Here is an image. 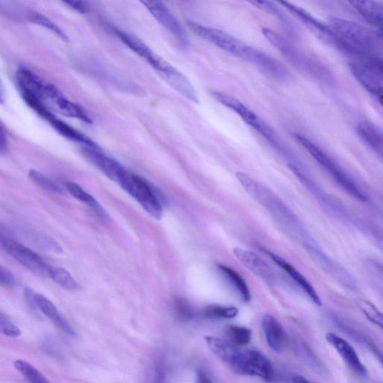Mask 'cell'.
I'll return each instance as SVG.
<instances>
[{
    "instance_id": "cell-1",
    "label": "cell",
    "mask_w": 383,
    "mask_h": 383,
    "mask_svg": "<svg viewBox=\"0 0 383 383\" xmlns=\"http://www.w3.org/2000/svg\"><path fill=\"white\" fill-rule=\"evenodd\" d=\"M188 26L202 39L215 44L231 55L253 64L266 75L273 77L279 73L282 67L280 61L259 50L248 46L233 35L192 21L188 22Z\"/></svg>"
},
{
    "instance_id": "cell-2",
    "label": "cell",
    "mask_w": 383,
    "mask_h": 383,
    "mask_svg": "<svg viewBox=\"0 0 383 383\" xmlns=\"http://www.w3.org/2000/svg\"><path fill=\"white\" fill-rule=\"evenodd\" d=\"M331 23L337 37L362 55L381 57L382 39L377 33L340 17H331Z\"/></svg>"
},
{
    "instance_id": "cell-3",
    "label": "cell",
    "mask_w": 383,
    "mask_h": 383,
    "mask_svg": "<svg viewBox=\"0 0 383 383\" xmlns=\"http://www.w3.org/2000/svg\"><path fill=\"white\" fill-rule=\"evenodd\" d=\"M295 137L299 144L306 149L310 155L333 177L337 184L342 187L343 190L348 193L355 199L363 202H368L369 198L366 193H364L352 178L324 150L314 144L313 141L304 136L298 135V133L295 135Z\"/></svg>"
},
{
    "instance_id": "cell-4",
    "label": "cell",
    "mask_w": 383,
    "mask_h": 383,
    "mask_svg": "<svg viewBox=\"0 0 383 383\" xmlns=\"http://www.w3.org/2000/svg\"><path fill=\"white\" fill-rule=\"evenodd\" d=\"M262 33L291 64L316 78L331 79L329 71L320 61L307 56L278 32L264 28Z\"/></svg>"
},
{
    "instance_id": "cell-5",
    "label": "cell",
    "mask_w": 383,
    "mask_h": 383,
    "mask_svg": "<svg viewBox=\"0 0 383 383\" xmlns=\"http://www.w3.org/2000/svg\"><path fill=\"white\" fill-rule=\"evenodd\" d=\"M118 183L121 188L135 199L151 217L161 218L163 206L158 195L144 178L127 170L120 177Z\"/></svg>"
},
{
    "instance_id": "cell-6",
    "label": "cell",
    "mask_w": 383,
    "mask_h": 383,
    "mask_svg": "<svg viewBox=\"0 0 383 383\" xmlns=\"http://www.w3.org/2000/svg\"><path fill=\"white\" fill-rule=\"evenodd\" d=\"M351 73L364 89L382 101L383 70L381 57L362 56L349 62Z\"/></svg>"
},
{
    "instance_id": "cell-7",
    "label": "cell",
    "mask_w": 383,
    "mask_h": 383,
    "mask_svg": "<svg viewBox=\"0 0 383 383\" xmlns=\"http://www.w3.org/2000/svg\"><path fill=\"white\" fill-rule=\"evenodd\" d=\"M228 366L240 375L259 377L266 381L274 378V369L271 361L254 348H239Z\"/></svg>"
},
{
    "instance_id": "cell-8",
    "label": "cell",
    "mask_w": 383,
    "mask_h": 383,
    "mask_svg": "<svg viewBox=\"0 0 383 383\" xmlns=\"http://www.w3.org/2000/svg\"><path fill=\"white\" fill-rule=\"evenodd\" d=\"M211 95L213 99L217 100L219 104L237 113L248 126L259 133L265 139L271 142L272 145L276 148H282L280 140L273 128L258 117L256 113L247 108L245 104L236 99L235 97L220 92L213 91L211 92Z\"/></svg>"
},
{
    "instance_id": "cell-9",
    "label": "cell",
    "mask_w": 383,
    "mask_h": 383,
    "mask_svg": "<svg viewBox=\"0 0 383 383\" xmlns=\"http://www.w3.org/2000/svg\"><path fill=\"white\" fill-rule=\"evenodd\" d=\"M284 8L295 15L307 28L313 31L317 37L337 50L346 52L347 44L342 39L337 37L332 28L320 21L313 15L300 7L293 5L289 2H280Z\"/></svg>"
},
{
    "instance_id": "cell-10",
    "label": "cell",
    "mask_w": 383,
    "mask_h": 383,
    "mask_svg": "<svg viewBox=\"0 0 383 383\" xmlns=\"http://www.w3.org/2000/svg\"><path fill=\"white\" fill-rule=\"evenodd\" d=\"M148 12L155 20L163 26L184 48L190 46L188 34L184 28L181 23L177 19L168 8L159 1H142Z\"/></svg>"
},
{
    "instance_id": "cell-11",
    "label": "cell",
    "mask_w": 383,
    "mask_h": 383,
    "mask_svg": "<svg viewBox=\"0 0 383 383\" xmlns=\"http://www.w3.org/2000/svg\"><path fill=\"white\" fill-rule=\"evenodd\" d=\"M0 244L2 245L7 253L26 268L39 275H47L50 265L28 247L6 236L0 239Z\"/></svg>"
},
{
    "instance_id": "cell-12",
    "label": "cell",
    "mask_w": 383,
    "mask_h": 383,
    "mask_svg": "<svg viewBox=\"0 0 383 383\" xmlns=\"http://www.w3.org/2000/svg\"><path fill=\"white\" fill-rule=\"evenodd\" d=\"M25 296L31 306L39 309L41 313L48 317L61 331L70 336H75V329L67 322L66 318L61 315L60 311L52 302L46 296L41 293H35L30 288L25 290Z\"/></svg>"
},
{
    "instance_id": "cell-13",
    "label": "cell",
    "mask_w": 383,
    "mask_h": 383,
    "mask_svg": "<svg viewBox=\"0 0 383 383\" xmlns=\"http://www.w3.org/2000/svg\"><path fill=\"white\" fill-rule=\"evenodd\" d=\"M83 154L89 162L115 182H118L121 175L126 171L117 160L106 155L99 146H84Z\"/></svg>"
},
{
    "instance_id": "cell-14",
    "label": "cell",
    "mask_w": 383,
    "mask_h": 383,
    "mask_svg": "<svg viewBox=\"0 0 383 383\" xmlns=\"http://www.w3.org/2000/svg\"><path fill=\"white\" fill-rule=\"evenodd\" d=\"M233 253L239 262L257 277L268 284L275 282L276 276L274 271L262 257L254 252L242 248H235Z\"/></svg>"
},
{
    "instance_id": "cell-15",
    "label": "cell",
    "mask_w": 383,
    "mask_h": 383,
    "mask_svg": "<svg viewBox=\"0 0 383 383\" xmlns=\"http://www.w3.org/2000/svg\"><path fill=\"white\" fill-rule=\"evenodd\" d=\"M326 340L329 344L340 354L347 366L358 375L366 377L368 371L361 362L357 353L349 342L336 334L329 333L326 335Z\"/></svg>"
},
{
    "instance_id": "cell-16",
    "label": "cell",
    "mask_w": 383,
    "mask_h": 383,
    "mask_svg": "<svg viewBox=\"0 0 383 383\" xmlns=\"http://www.w3.org/2000/svg\"><path fill=\"white\" fill-rule=\"evenodd\" d=\"M157 74L169 86H172L175 91L186 97V99L193 103H198L199 99L197 92H195L190 80L181 71L168 63Z\"/></svg>"
},
{
    "instance_id": "cell-17",
    "label": "cell",
    "mask_w": 383,
    "mask_h": 383,
    "mask_svg": "<svg viewBox=\"0 0 383 383\" xmlns=\"http://www.w3.org/2000/svg\"><path fill=\"white\" fill-rule=\"evenodd\" d=\"M263 252L268 255L275 264H277L290 275V277L299 285L301 289L306 293L307 296L313 301L315 304L318 306L322 305V300H320L318 293L313 285H311L305 276L299 272L295 266H293L280 256L270 251H267V249H263Z\"/></svg>"
},
{
    "instance_id": "cell-18",
    "label": "cell",
    "mask_w": 383,
    "mask_h": 383,
    "mask_svg": "<svg viewBox=\"0 0 383 383\" xmlns=\"http://www.w3.org/2000/svg\"><path fill=\"white\" fill-rule=\"evenodd\" d=\"M16 79L21 92H29L46 101V91L48 83L43 81L37 74L26 67H21L17 71Z\"/></svg>"
},
{
    "instance_id": "cell-19",
    "label": "cell",
    "mask_w": 383,
    "mask_h": 383,
    "mask_svg": "<svg viewBox=\"0 0 383 383\" xmlns=\"http://www.w3.org/2000/svg\"><path fill=\"white\" fill-rule=\"evenodd\" d=\"M262 326L267 344L277 353L282 352L286 344V333L277 319L270 315L263 318Z\"/></svg>"
},
{
    "instance_id": "cell-20",
    "label": "cell",
    "mask_w": 383,
    "mask_h": 383,
    "mask_svg": "<svg viewBox=\"0 0 383 383\" xmlns=\"http://www.w3.org/2000/svg\"><path fill=\"white\" fill-rule=\"evenodd\" d=\"M351 6L363 19L375 28L382 30L383 5L380 1H351Z\"/></svg>"
},
{
    "instance_id": "cell-21",
    "label": "cell",
    "mask_w": 383,
    "mask_h": 383,
    "mask_svg": "<svg viewBox=\"0 0 383 383\" xmlns=\"http://www.w3.org/2000/svg\"><path fill=\"white\" fill-rule=\"evenodd\" d=\"M118 37L131 50L135 52L141 58L145 59L148 63L153 66L159 56L151 50L145 42L130 33L118 31Z\"/></svg>"
},
{
    "instance_id": "cell-22",
    "label": "cell",
    "mask_w": 383,
    "mask_h": 383,
    "mask_svg": "<svg viewBox=\"0 0 383 383\" xmlns=\"http://www.w3.org/2000/svg\"><path fill=\"white\" fill-rule=\"evenodd\" d=\"M358 135L365 145L380 155L382 153V136L379 129L369 122H362L356 128Z\"/></svg>"
},
{
    "instance_id": "cell-23",
    "label": "cell",
    "mask_w": 383,
    "mask_h": 383,
    "mask_svg": "<svg viewBox=\"0 0 383 383\" xmlns=\"http://www.w3.org/2000/svg\"><path fill=\"white\" fill-rule=\"evenodd\" d=\"M49 123L51 124L52 127L55 128L61 136L75 142L79 144H81L84 146L88 147H97L95 142L89 139L88 137L83 135L82 132L77 130L74 128L71 127L67 123L57 119L56 117L52 119Z\"/></svg>"
},
{
    "instance_id": "cell-24",
    "label": "cell",
    "mask_w": 383,
    "mask_h": 383,
    "mask_svg": "<svg viewBox=\"0 0 383 383\" xmlns=\"http://www.w3.org/2000/svg\"><path fill=\"white\" fill-rule=\"evenodd\" d=\"M218 268L244 302H248L251 300V291H249L247 283L242 275L228 266L219 264Z\"/></svg>"
},
{
    "instance_id": "cell-25",
    "label": "cell",
    "mask_w": 383,
    "mask_h": 383,
    "mask_svg": "<svg viewBox=\"0 0 383 383\" xmlns=\"http://www.w3.org/2000/svg\"><path fill=\"white\" fill-rule=\"evenodd\" d=\"M57 109L68 117L75 118L86 123L91 124L92 120L88 113L79 105L66 99L61 95L52 102Z\"/></svg>"
},
{
    "instance_id": "cell-26",
    "label": "cell",
    "mask_w": 383,
    "mask_h": 383,
    "mask_svg": "<svg viewBox=\"0 0 383 383\" xmlns=\"http://www.w3.org/2000/svg\"><path fill=\"white\" fill-rule=\"evenodd\" d=\"M24 17L26 21L41 26V28H43L44 29L52 32L53 34L57 35V37L62 41L68 42L69 39L67 34L62 30L58 25L50 20L46 15H43L38 12L28 10L24 12Z\"/></svg>"
},
{
    "instance_id": "cell-27",
    "label": "cell",
    "mask_w": 383,
    "mask_h": 383,
    "mask_svg": "<svg viewBox=\"0 0 383 383\" xmlns=\"http://www.w3.org/2000/svg\"><path fill=\"white\" fill-rule=\"evenodd\" d=\"M47 275L62 288L68 291H77L80 288L72 275L61 267L49 266Z\"/></svg>"
},
{
    "instance_id": "cell-28",
    "label": "cell",
    "mask_w": 383,
    "mask_h": 383,
    "mask_svg": "<svg viewBox=\"0 0 383 383\" xmlns=\"http://www.w3.org/2000/svg\"><path fill=\"white\" fill-rule=\"evenodd\" d=\"M14 366L29 383H50L43 373L28 362L17 360Z\"/></svg>"
},
{
    "instance_id": "cell-29",
    "label": "cell",
    "mask_w": 383,
    "mask_h": 383,
    "mask_svg": "<svg viewBox=\"0 0 383 383\" xmlns=\"http://www.w3.org/2000/svg\"><path fill=\"white\" fill-rule=\"evenodd\" d=\"M252 3L256 7L262 8V10L278 17V19L281 21V23H282L285 28L289 30L290 32H292L293 35L297 33L295 23H293V22L289 19V17L282 12L279 7L275 6L273 3L268 1H254L252 2Z\"/></svg>"
},
{
    "instance_id": "cell-30",
    "label": "cell",
    "mask_w": 383,
    "mask_h": 383,
    "mask_svg": "<svg viewBox=\"0 0 383 383\" xmlns=\"http://www.w3.org/2000/svg\"><path fill=\"white\" fill-rule=\"evenodd\" d=\"M166 363L162 355H157L151 363L144 383H165Z\"/></svg>"
},
{
    "instance_id": "cell-31",
    "label": "cell",
    "mask_w": 383,
    "mask_h": 383,
    "mask_svg": "<svg viewBox=\"0 0 383 383\" xmlns=\"http://www.w3.org/2000/svg\"><path fill=\"white\" fill-rule=\"evenodd\" d=\"M66 186L68 192L77 200L88 204V206L96 210H102L99 204L97 202L92 195L86 193L82 187L77 184L68 181L66 183Z\"/></svg>"
},
{
    "instance_id": "cell-32",
    "label": "cell",
    "mask_w": 383,
    "mask_h": 383,
    "mask_svg": "<svg viewBox=\"0 0 383 383\" xmlns=\"http://www.w3.org/2000/svg\"><path fill=\"white\" fill-rule=\"evenodd\" d=\"M29 177L35 184H37L43 190L57 194L64 193L61 187L55 182H53L48 177L39 171L32 169L29 173Z\"/></svg>"
},
{
    "instance_id": "cell-33",
    "label": "cell",
    "mask_w": 383,
    "mask_h": 383,
    "mask_svg": "<svg viewBox=\"0 0 383 383\" xmlns=\"http://www.w3.org/2000/svg\"><path fill=\"white\" fill-rule=\"evenodd\" d=\"M204 315L210 318L233 319L238 315V309L234 306L213 305L204 310Z\"/></svg>"
},
{
    "instance_id": "cell-34",
    "label": "cell",
    "mask_w": 383,
    "mask_h": 383,
    "mask_svg": "<svg viewBox=\"0 0 383 383\" xmlns=\"http://www.w3.org/2000/svg\"><path fill=\"white\" fill-rule=\"evenodd\" d=\"M228 333L236 346H244L251 341L252 331L246 327L231 326L228 328Z\"/></svg>"
},
{
    "instance_id": "cell-35",
    "label": "cell",
    "mask_w": 383,
    "mask_h": 383,
    "mask_svg": "<svg viewBox=\"0 0 383 383\" xmlns=\"http://www.w3.org/2000/svg\"><path fill=\"white\" fill-rule=\"evenodd\" d=\"M362 313L374 324L382 328V315L378 308L368 300H362L360 304Z\"/></svg>"
},
{
    "instance_id": "cell-36",
    "label": "cell",
    "mask_w": 383,
    "mask_h": 383,
    "mask_svg": "<svg viewBox=\"0 0 383 383\" xmlns=\"http://www.w3.org/2000/svg\"><path fill=\"white\" fill-rule=\"evenodd\" d=\"M0 333L10 337H17L21 335L19 327L2 313H0Z\"/></svg>"
},
{
    "instance_id": "cell-37",
    "label": "cell",
    "mask_w": 383,
    "mask_h": 383,
    "mask_svg": "<svg viewBox=\"0 0 383 383\" xmlns=\"http://www.w3.org/2000/svg\"><path fill=\"white\" fill-rule=\"evenodd\" d=\"M34 238L35 242L39 244L41 248L56 253H62L61 247L55 242V239L41 234L35 235Z\"/></svg>"
},
{
    "instance_id": "cell-38",
    "label": "cell",
    "mask_w": 383,
    "mask_h": 383,
    "mask_svg": "<svg viewBox=\"0 0 383 383\" xmlns=\"http://www.w3.org/2000/svg\"><path fill=\"white\" fill-rule=\"evenodd\" d=\"M175 310L178 315L183 319H190L193 317V311L188 302L183 299H177L175 302Z\"/></svg>"
},
{
    "instance_id": "cell-39",
    "label": "cell",
    "mask_w": 383,
    "mask_h": 383,
    "mask_svg": "<svg viewBox=\"0 0 383 383\" xmlns=\"http://www.w3.org/2000/svg\"><path fill=\"white\" fill-rule=\"evenodd\" d=\"M14 284V277L13 274L5 267L0 266V284L6 285H13Z\"/></svg>"
},
{
    "instance_id": "cell-40",
    "label": "cell",
    "mask_w": 383,
    "mask_h": 383,
    "mask_svg": "<svg viewBox=\"0 0 383 383\" xmlns=\"http://www.w3.org/2000/svg\"><path fill=\"white\" fill-rule=\"evenodd\" d=\"M8 150V142L6 131L2 123L0 122V155H6Z\"/></svg>"
},
{
    "instance_id": "cell-41",
    "label": "cell",
    "mask_w": 383,
    "mask_h": 383,
    "mask_svg": "<svg viewBox=\"0 0 383 383\" xmlns=\"http://www.w3.org/2000/svg\"><path fill=\"white\" fill-rule=\"evenodd\" d=\"M65 3L68 5L74 10L79 13H86L87 11V7L84 2L81 1H66Z\"/></svg>"
},
{
    "instance_id": "cell-42",
    "label": "cell",
    "mask_w": 383,
    "mask_h": 383,
    "mask_svg": "<svg viewBox=\"0 0 383 383\" xmlns=\"http://www.w3.org/2000/svg\"><path fill=\"white\" fill-rule=\"evenodd\" d=\"M197 381L198 383H213L208 373L203 370L197 372Z\"/></svg>"
},
{
    "instance_id": "cell-43",
    "label": "cell",
    "mask_w": 383,
    "mask_h": 383,
    "mask_svg": "<svg viewBox=\"0 0 383 383\" xmlns=\"http://www.w3.org/2000/svg\"><path fill=\"white\" fill-rule=\"evenodd\" d=\"M293 383H311L305 377L302 376H296L293 379Z\"/></svg>"
},
{
    "instance_id": "cell-44",
    "label": "cell",
    "mask_w": 383,
    "mask_h": 383,
    "mask_svg": "<svg viewBox=\"0 0 383 383\" xmlns=\"http://www.w3.org/2000/svg\"><path fill=\"white\" fill-rule=\"evenodd\" d=\"M5 101L4 88L0 79V103L3 104Z\"/></svg>"
}]
</instances>
